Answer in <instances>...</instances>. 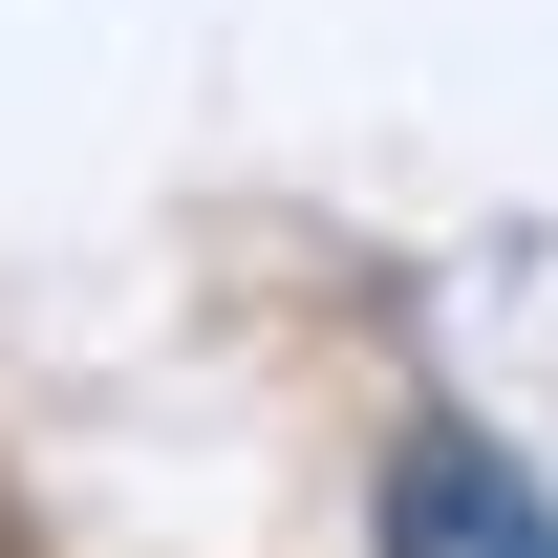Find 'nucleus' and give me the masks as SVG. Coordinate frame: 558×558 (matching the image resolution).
I'll list each match as a JSON object with an SVG mask.
<instances>
[{
    "label": "nucleus",
    "mask_w": 558,
    "mask_h": 558,
    "mask_svg": "<svg viewBox=\"0 0 558 558\" xmlns=\"http://www.w3.org/2000/svg\"><path fill=\"white\" fill-rule=\"evenodd\" d=\"M365 558H558V494L473 409H409L387 429V494H365Z\"/></svg>",
    "instance_id": "f257e3e1"
}]
</instances>
